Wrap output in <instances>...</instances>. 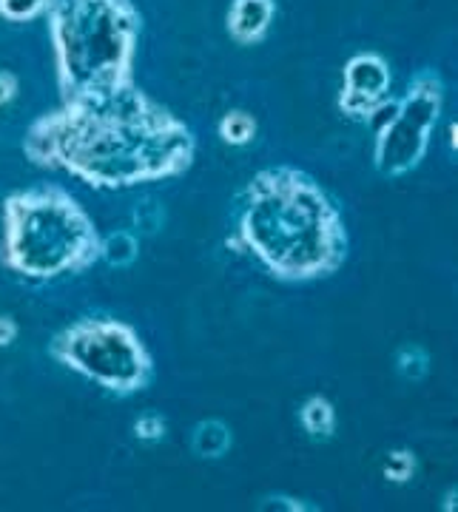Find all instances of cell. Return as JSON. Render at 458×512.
<instances>
[{"label":"cell","mask_w":458,"mask_h":512,"mask_svg":"<svg viewBox=\"0 0 458 512\" xmlns=\"http://www.w3.org/2000/svg\"><path fill=\"white\" fill-rule=\"evenodd\" d=\"M26 160L66 171L97 191H126L183 177L194 165L197 137L143 89L103 103H60L40 114L23 137Z\"/></svg>","instance_id":"1"},{"label":"cell","mask_w":458,"mask_h":512,"mask_svg":"<svg viewBox=\"0 0 458 512\" xmlns=\"http://www.w3.org/2000/svg\"><path fill=\"white\" fill-rule=\"evenodd\" d=\"M251 254L279 282H316L348 259V228L339 205L308 171L262 168L245 185L234 237L225 242Z\"/></svg>","instance_id":"2"},{"label":"cell","mask_w":458,"mask_h":512,"mask_svg":"<svg viewBox=\"0 0 458 512\" xmlns=\"http://www.w3.org/2000/svg\"><path fill=\"white\" fill-rule=\"evenodd\" d=\"M46 23L63 103H103L137 86L143 15L134 0H52Z\"/></svg>","instance_id":"3"},{"label":"cell","mask_w":458,"mask_h":512,"mask_svg":"<svg viewBox=\"0 0 458 512\" xmlns=\"http://www.w3.org/2000/svg\"><path fill=\"white\" fill-rule=\"evenodd\" d=\"M92 214L60 185H35L0 205V265L26 282L86 274L100 262Z\"/></svg>","instance_id":"4"},{"label":"cell","mask_w":458,"mask_h":512,"mask_svg":"<svg viewBox=\"0 0 458 512\" xmlns=\"http://www.w3.org/2000/svg\"><path fill=\"white\" fill-rule=\"evenodd\" d=\"M49 356L120 399L154 382V359L143 336L114 316L74 319L49 342Z\"/></svg>","instance_id":"5"},{"label":"cell","mask_w":458,"mask_h":512,"mask_svg":"<svg viewBox=\"0 0 458 512\" xmlns=\"http://www.w3.org/2000/svg\"><path fill=\"white\" fill-rule=\"evenodd\" d=\"M444 109V80L436 69H419L410 77L404 94L387 103L376 123L373 165L387 180L407 177L427 157L430 140Z\"/></svg>","instance_id":"6"},{"label":"cell","mask_w":458,"mask_h":512,"mask_svg":"<svg viewBox=\"0 0 458 512\" xmlns=\"http://www.w3.org/2000/svg\"><path fill=\"white\" fill-rule=\"evenodd\" d=\"M393 72L385 57L376 52H359L342 69V92H339V111L348 120H376L379 111L390 103Z\"/></svg>","instance_id":"7"},{"label":"cell","mask_w":458,"mask_h":512,"mask_svg":"<svg viewBox=\"0 0 458 512\" xmlns=\"http://www.w3.org/2000/svg\"><path fill=\"white\" fill-rule=\"evenodd\" d=\"M276 18V0H231L225 29L237 46H257L262 43Z\"/></svg>","instance_id":"8"},{"label":"cell","mask_w":458,"mask_h":512,"mask_svg":"<svg viewBox=\"0 0 458 512\" xmlns=\"http://www.w3.org/2000/svg\"><path fill=\"white\" fill-rule=\"evenodd\" d=\"M234 447V433L231 427L220 419H205L191 430V453L197 458H217L228 456V450Z\"/></svg>","instance_id":"9"},{"label":"cell","mask_w":458,"mask_h":512,"mask_svg":"<svg viewBox=\"0 0 458 512\" xmlns=\"http://www.w3.org/2000/svg\"><path fill=\"white\" fill-rule=\"evenodd\" d=\"M299 424L308 439L325 444L336 436V407L325 396H311L299 407Z\"/></svg>","instance_id":"10"},{"label":"cell","mask_w":458,"mask_h":512,"mask_svg":"<svg viewBox=\"0 0 458 512\" xmlns=\"http://www.w3.org/2000/svg\"><path fill=\"white\" fill-rule=\"evenodd\" d=\"M140 256V239L131 231H111L100 237V259L111 268H131Z\"/></svg>","instance_id":"11"},{"label":"cell","mask_w":458,"mask_h":512,"mask_svg":"<svg viewBox=\"0 0 458 512\" xmlns=\"http://www.w3.org/2000/svg\"><path fill=\"white\" fill-rule=\"evenodd\" d=\"M217 134L225 146H251L257 140V117L242 109L228 111V114H222Z\"/></svg>","instance_id":"12"},{"label":"cell","mask_w":458,"mask_h":512,"mask_svg":"<svg viewBox=\"0 0 458 512\" xmlns=\"http://www.w3.org/2000/svg\"><path fill=\"white\" fill-rule=\"evenodd\" d=\"M393 365H396V373L402 376L404 382L419 384L430 376V367H433V359L430 353L422 345H402L393 356Z\"/></svg>","instance_id":"13"},{"label":"cell","mask_w":458,"mask_h":512,"mask_svg":"<svg viewBox=\"0 0 458 512\" xmlns=\"http://www.w3.org/2000/svg\"><path fill=\"white\" fill-rule=\"evenodd\" d=\"M52 0H0V20L6 23H32L46 18Z\"/></svg>","instance_id":"14"},{"label":"cell","mask_w":458,"mask_h":512,"mask_svg":"<svg viewBox=\"0 0 458 512\" xmlns=\"http://www.w3.org/2000/svg\"><path fill=\"white\" fill-rule=\"evenodd\" d=\"M134 225L140 234H157L165 228V208L163 202L143 200L134 208Z\"/></svg>","instance_id":"15"},{"label":"cell","mask_w":458,"mask_h":512,"mask_svg":"<svg viewBox=\"0 0 458 512\" xmlns=\"http://www.w3.org/2000/svg\"><path fill=\"white\" fill-rule=\"evenodd\" d=\"M416 476V456L410 450H393L387 453L385 461V478L393 484H407Z\"/></svg>","instance_id":"16"},{"label":"cell","mask_w":458,"mask_h":512,"mask_svg":"<svg viewBox=\"0 0 458 512\" xmlns=\"http://www.w3.org/2000/svg\"><path fill=\"white\" fill-rule=\"evenodd\" d=\"M165 430H168V424H165L160 413H143V416H137V421H134V436L140 441H146V444L163 441Z\"/></svg>","instance_id":"17"},{"label":"cell","mask_w":458,"mask_h":512,"mask_svg":"<svg viewBox=\"0 0 458 512\" xmlns=\"http://www.w3.org/2000/svg\"><path fill=\"white\" fill-rule=\"evenodd\" d=\"M262 507H271V510H288V512H305L311 510L305 501L299 498H291V495H268Z\"/></svg>","instance_id":"18"},{"label":"cell","mask_w":458,"mask_h":512,"mask_svg":"<svg viewBox=\"0 0 458 512\" xmlns=\"http://www.w3.org/2000/svg\"><path fill=\"white\" fill-rule=\"evenodd\" d=\"M20 92V80L18 74L12 72H0V109L9 106Z\"/></svg>","instance_id":"19"},{"label":"cell","mask_w":458,"mask_h":512,"mask_svg":"<svg viewBox=\"0 0 458 512\" xmlns=\"http://www.w3.org/2000/svg\"><path fill=\"white\" fill-rule=\"evenodd\" d=\"M20 336V325L15 322V316L0 313V348H9Z\"/></svg>","instance_id":"20"},{"label":"cell","mask_w":458,"mask_h":512,"mask_svg":"<svg viewBox=\"0 0 458 512\" xmlns=\"http://www.w3.org/2000/svg\"><path fill=\"white\" fill-rule=\"evenodd\" d=\"M456 487H450V490H447V498H444V501H447V504H444V510L447 512H453L456 510V504H453V498H456Z\"/></svg>","instance_id":"21"},{"label":"cell","mask_w":458,"mask_h":512,"mask_svg":"<svg viewBox=\"0 0 458 512\" xmlns=\"http://www.w3.org/2000/svg\"><path fill=\"white\" fill-rule=\"evenodd\" d=\"M456 137H458V126H456V123H453V126H450V148H456V146H458Z\"/></svg>","instance_id":"22"}]
</instances>
